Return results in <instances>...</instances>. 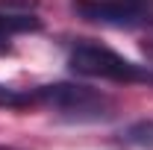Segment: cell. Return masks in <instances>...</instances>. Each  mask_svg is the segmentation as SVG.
<instances>
[{
    "label": "cell",
    "mask_w": 153,
    "mask_h": 150,
    "mask_svg": "<svg viewBox=\"0 0 153 150\" xmlns=\"http://www.w3.org/2000/svg\"><path fill=\"white\" fill-rule=\"evenodd\" d=\"M68 65L79 76H97V79H112V82H153L150 71H144L141 65L94 41H79L68 56Z\"/></svg>",
    "instance_id": "1"
},
{
    "label": "cell",
    "mask_w": 153,
    "mask_h": 150,
    "mask_svg": "<svg viewBox=\"0 0 153 150\" xmlns=\"http://www.w3.org/2000/svg\"><path fill=\"white\" fill-rule=\"evenodd\" d=\"M38 106H47L53 112L65 115L71 121H100L112 112V100L97 88L79 85V82H50L38 85Z\"/></svg>",
    "instance_id": "2"
},
{
    "label": "cell",
    "mask_w": 153,
    "mask_h": 150,
    "mask_svg": "<svg viewBox=\"0 0 153 150\" xmlns=\"http://www.w3.org/2000/svg\"><path fill=\"white\" fill-rule=\"evenodd\" d=\"M74 12L91 24L109 27H138L147 24V3L138 0H74Z\"/></svg>",
    "instance_id": "3"
},
{
    "label": "cell",
    "mask_w": 153,
    "mask_h": 150,
    "mask_svg": "<svg viewBox=\"0 0 153 150\" xmlns=\"http://www.w3.org/2000/svg\"><path fill=\"white\" fill-rule=\"evenodd\" d=\"M41 30L36 0H0V36H18Z\"/></svg>",
    "instance_id": "4"
},
{
    "label": "cell",
    "mask_w": 153,
    "mask_h": 150,
    "mask_svg": "<svg viewBox=\"0 0 153 150\" xmlns=\"http://www.w3.org/2000/svg\"><path fill=\"white\" fill-rule=\"evenodd\" d=\"M38 106V94L36 88L27 91V88H15V85H6L0 82V109H33Z\"/></svg>",
    "instance_id": "5"
},
{
    "label": "cell",
    "mask_w": 153,
    "mask_h": 150,
    "mask_svg": "<svg viewBox=\"0 0 153 150\" xmlns=\"http://www.w3.org/2000/svg\"><path fill=\"white\" fill-rule=\"evenodd\" d=\"M124 144H133V147H153V121H135L127 130L121 132Z\"/></svg>",
    "instance_id": "6"
},
{
    "label": "cell",
    "mask_w": 153,
    "mask_h": 150,
    "mask_svg": "<svg viewBox=\"0 0 153 150\" xmlns=\"http://www.w3.org/2000/svg\"><path fill=\"white\" fill-rule=\"evenodd\" d=\"M12 50V44H9V36H0V56H6Z\"/></svg>",
    "instance_id": "7"
},
{
    "label": "cell",
    "mask_w": 153,
    "mask_h": 150,
    "mask_svg": "<svg viewBox=\"0 0 153 150\" xmlns=\"http://www.w3.org/2000/svg\"><path fill=\"white\" fill-rule=\"evenodd\" d=\"M141 50H144V56H147V59H150V62H153V41H147V44H144Z\"/></svg>",
    "instance_id": "8"
},
{
    "label": "cell",
    "mask_w": 153,
    "mask_h": 150,
    "mask_svg": "<svg viewBox=\"0 0 153 150\" xmlns=\"http://www.w3.org/2000/svg\"><path fill=\"white\" fill-rule=\"evenodd\" d=\"M0 150H18V147H9V144H0Z\"/></svg>",
    "instance_id": "9"
},
{
    "label": "cell",
    "mask_w": 153,
    "mask_h": 150,
    "mask_svg": "<svg viewBox=\"0 0 153 150\" xmlns=\"http://www.w3.org/2000/svg\"><path fill=\"white\" fill-rule=\"evenodd\" d=\"M138 3H147V0H138Z\"/></svg>",
    "instance_id": "10"
}]
</instances>
